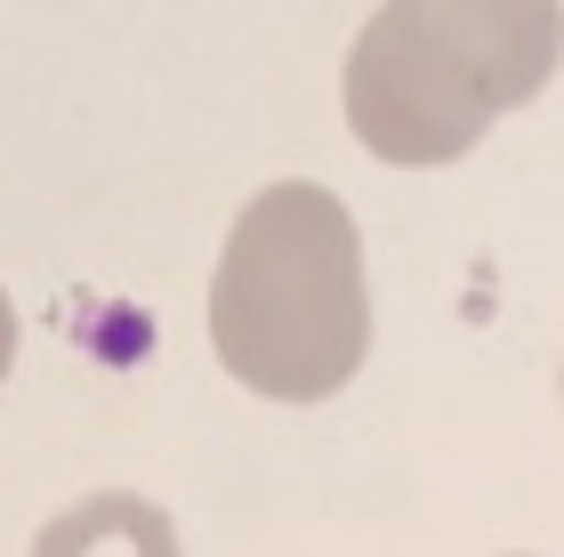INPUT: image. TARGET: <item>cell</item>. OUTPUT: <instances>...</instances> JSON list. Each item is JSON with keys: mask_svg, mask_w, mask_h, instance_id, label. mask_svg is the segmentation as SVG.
Wrapping results in <instances>:
<instances>
[{"mask_svg": "<svg viewBox=\"0 0 564 557\" xmlns=\"http://www.w3.org/2000/svg\"><path fill=\"white\" fill-rule=\"evenodd\" d=\"M17 364V315H9V291H0V379H9Z\"/></svg>", "mask_w": 564, "mask_h": 557, "instance_id": "277c9868", "label": "cell"}, {"mask_svg": "<svg viewBox=\"0 0 564 557\" xmlns=\"http://www.w3.org/2000/svg\"><path fill=\"white\" fill-rule=\"evenodd\" d=\"M564 57V0H388L347 49V121L379 162H459Z\"/></svg>", "mask_w": 564, "mask_h": 557, "instance_id": "7a4b0ae2", "label": "cell"}, {"mask_svg": "<svg viewBox=\"0 0 564 557\" xmlns=\"http://www.w3.org/2000/svg\"><path fill=\"white\" fill-rule=\"evenodd\" d=\"M33 557H177V525L145 493H89L41 525Z\"/></svg>", "mask_w": 564, "mask_h": 557, "instance_id": "3957f363", "label": "cell"}, {"mask_svg": "<svg viewBox=\"0 0 564 557\" xmlns=\"http://www.w3.org/2000/svg\"><path fill=\"white\" fill-rule=\"evenodd\" d=\"M210 347L242 388L274 404H323L364 372V235L330 186L282 179L242 202L210 283Z\"/></svg>", "mask_w": 564, "mask_h": 557, "instance_id": "6da1fadb", "label": "cell"}]
</instances>
